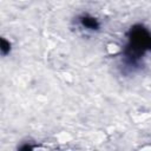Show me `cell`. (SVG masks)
I'll return each mask as SVG.
<instances>
[{
  "label": "cell",
  "mask_w": 151,
  "mask_h": 151,
  "mask_svg": "<svg viewBox=\"0 0 151 151\" xmlns=\"http://www.w3.org/2000/svg\"><path fill=\"white\" fill-rule=\"evenodd\" d=\"M150 47V34L142 25L131 27L127 34L125 58L129 63H136Z\"/></svg>",
  "instance_id": "cell-1"
},
{
  "label": "cell",
  "mask_w": 151,
  "mask_h": 151,
  "mask_svg": "<svg viewBox=\"0 0 151 151\" xmlns=\"http://www.w3.org/2000/svg\"><path fill=\"white\" fill-rule=\"evenodd\" d=\"M79 24L83 28L87 31H98L100 27V22L97 18L90 15V14H83L79 17Z\"/></svg>",
  "instance_id": "cell-2"
},
{
  "label": "cell",
  "mask_w": 151,
  "mask_h": 151,
  "mask_svg": "<svg viewBox=\"0 0 151 151\" xmlns=\"http://www.w3.org/2000/svg\"><path fill=\"white\" fill-rule=\"evenodd\" d=\"M9 52H11V42L7 39L0 37V54L7 55Z\"/></svg>",
  "instance_id": "cell-3"
}]
</instances>
